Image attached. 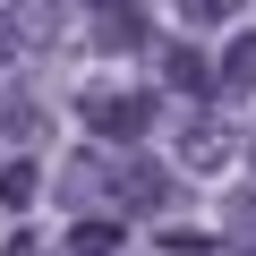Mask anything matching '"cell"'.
Returning a JSON list of instances; mask_svg holds the SVG:
<instances>
[{"mask_svg": "<svg viewBox=\"0 0 256 256\" xmlns=\"http://www.w3.org/2000/svg\"><path fill=\"white\" fill-rule=\"evenodd\" d=\"M154 94L146 86H128V94H86L77 102V120L94 128V146H111V154H128V146H146V128H154Z\"/></svg>", "mask_w": 256, "mask_h": 256, "instance_id": "cell-1", "label": "cell"}, {"mask_svg": "<svg viewBox=\"0 0 256 256\" xmlns=\"http://www.w3.org/2000/svg\"><path fill=\"white\" fill-rule=\"evenodd\" d=\"M171 205V162H154V154H137V146H128V154H111V214L128 222V214H162Z\"/></svg>", "mask_w": 256, "mask_h": 256, "instance_id": "cell-2", "label": "cell"}, {"mask_svg": "<svg viewBox=\"0 0 256 256\" xmlns=\"http://www.w3.org/2000/svg\"><path fill=\"white\" fill-rule=\"evenodd\" d=\"M60 26H68V0H0V60L52 52Z\"/></svg>", "mask_w": 256, "mask_h": 256, "instance_id": "cell-3", "label": "cell"}, {"mask_svg": "<svg viewBox=\"0 0 256 256\" xmlns=\"http://www.w3.org/2000/svg\"><path fill=\"white\" fill-rule=\"evenodd\" d=\"M94 43L102 52H146L154 43V18L137 9V0H111V9H94Z\"/></svg>", "mask_w": 256, "mask_h": 256, "instance_id": "cell-4", "label": "cell"}, {"mask_svg": "<svg viewBox=\"0 0 256 256\" xmlns=\"http://www.w3.org/2000/svg\"><path fill=\"white\" fill-rule=\"evenodd\" d=\"M214 94L230 102V94H256V26H239L230 43H222V60H214Z\"/></svg>", "mask_w": 256, "mask_h": 256, "instance_id": "cell-5", "label": "cell"}, {"mask_svg": "<svg viewBox=\"0 0 256 256\" xmlns=\"http://www.w3.org/2000/svg\"><path fill=\"white\" fill-rule=\"evenodd\" d=\"M162 86L171 94H214V60L180 34V43H162Z\"/></svg>", "mask_w": 256, "mask_h": 256, "instance_id": "cell-6", "label": "cell"}, {"mask_svg": "<svg viewBox=\"0 0 256 256\" xmlns=\"http://www.w3.org/2000/svg\"><path fill=\"white\" fill-rule=\"evenodd\" d=\"M180 162H188V171L230 162V120H188V128H180Z\"/></svg>", "mask_w": 256, "mask_h": 256, "instance_id": "cell-7", "label": "cell"}, {"mask_svg": "<svg viewBox=\"0 0 256 256\" xmlns=\"http://www.w3.org/2000/svg\"><path fill=\"white\" fill-rule=\"evenodd\" d=\"M0 137H9V146H34V137H43V102H34L26 86L0 102Z\"/></svg>", "mask_w": 256, "mask_h": 256, "instance_id": "cell-8", "label": "cell"}, {"mask_svg": "<svg viewBox=\"0 0 256 256\" xmlns=\"http://www.w3.org/2000/svg\"><path fill=\"white\" fill-rule=\"evenodd\" d=\"M68 256H120V214L111 222H77L68 230Z\"/></svg>", "mask_w": 256, "mask_h": 256, "instance_id": "cell-9", "label": "cell"}, {"mask_svg": "<svg viewBox=\"0 0 256 256\" xmlns=\"http://www.w3.org/2000/svg\"><path fill=\"white\" fill-rule=\"evenodd\" d=\"M180 18H188V34H196V26H230L239 0H180Z\"/></svg>", "mask_w": 256, "mask_h": 256, "instance_id": "cell-10", "label": "cell"}, {"mask_svg": "<svg viewBox=\"0 0 256 256\" xmlns=\"http://www.w3.org/2000/svg\"><path fill=\"white\" fill-rule=\"evenodd\" d=\"M0 205H34V162H9V171H0Z\"/></svg>", "mask_w": 256, "mask_h": 256, "instance_id": "cell-11", "label": "cell"}, {"mask_svg": "<svg viewBox=\"0 0 256 256\" xmlns=\"http://www.w3.org/2000/svg\"><path fill=\"white\" fill-rule=\"evenodd\" d=\"M230 239H256V171H248V188L230 196Z\"/></svg>", "mask_w": 256, "mask_h": 256, "instance_id": "cell-12", "label": "cell"}, {"mask_svg": "<svg viewBox=\"0 0 256 256\" xmlns=\"http://www.w3.org/2000/svg\"><path fill=\"white\" fill-rule=\"evenodd\" d=\"M162 256H214L205 230H162Z\"/></svg>", "mask_w": 256, "mask_h": 256, "instance_id": "cell-13", "label": "cell"}, {"mask_svg": "<svg viewBox=\"0 0 256 256\" xmlns=\"http://www.w3.org/2000/svg\"><path fill=\"white\" fill-rule=\"evenodd\" d=\"M222 256H256V239H230V248H222Z\"/></svg>", "mask_w": 256, "mask_h": 256, "instance_id": "cell-14", "label": "cell"}, {"mask_svg": "<svg viewBox=\"0 0 256 256\" xmlns=\"http://www.w3.org/2000/svg\"><path fill=\"white\" fill-rule=\"evenodd\" d=\"M86 9H111V0H86Z\"/></svg>", "mask_w": 256, "mask_h": 256, "instance_id": "cell-15", "label": "cell"}, {"mask_svg": "<svg viewBox=\"0 0 256 256\" xmlns=\"http://www.w3.org/2000/svg\"><path fill=\"white\" fill-rule=\"evenodd\" d=\"M248 162H256V146H248Z\"/></svg>", "mask_w": 256, "mask_h": 256, "instance_id": "cell-16", "label": "cell"}]
</instances>
